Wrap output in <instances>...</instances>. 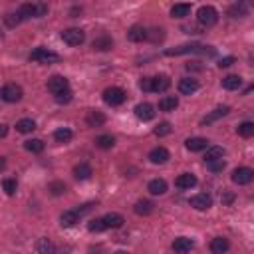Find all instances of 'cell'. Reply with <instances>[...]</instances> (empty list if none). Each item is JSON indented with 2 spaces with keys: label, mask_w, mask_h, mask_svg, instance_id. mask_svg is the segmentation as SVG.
Masks as SVG:
<instances>
[{
  "label": "cell",
  "mask_w": 254,
  "mask_h": 254,
  "mask_svg": "<svg viewBox=\"0 0 254 254\" xmlns=\"http://www.w3.org/2000/svg\"><path fill=\"white\" fill-rule=\"evenodd\" d=\"M18 12L22 14L24 20L26 18H42V16L48 14V4H44V2H26V4L20 6Z\"/></svg>",
  "instance_id": "6da1fadb"
},
{
  "label": "cell",
  "mask_w": 254,
  "mask_h": 254,
  "mask_svg": "<svg viewBox=\"0 0 254 254\" xmlns=\"http://www.w3.org/2000/svg\"><path fill=\"white\" fill-rule=\"evenodd\" d=\"M197 20L203 28H211L218 22V12L212 6H201L199 12H197Z\"/></svg>",
  "instance_id": "7a4b0ae2"
},
{
  "label": "cell",
  "mask_w": 254,
  "mask_h": 254,
  "mask_svg": "<svg viewBox=\"0 0 254 254\" xmlns=\"http://www.w3.org/2000/svg\"><path fill=\"white\" fill-rule=\"evenodd\" d=\"M62 40L68 46H82L85 42V32L82 28H68L62 32Z\"/></svg>",
  "instance_id": "3957f363"
},
{
  "label": "cell",
  "mask_w": 254,
  "mask_h": 254,
  "mask_svg": "<svg viewBox=\"0 0 254 254\" xmlns=\"http://www.w3.org/2000/svg\"><path fill=\"white\" fill-rule=\"evenodd\" d=\"M125 100H127V93H125L121 87H107V89L104 91V102H106L107 106H111V107L121 106Z\"/></svg>",
  "instance_id": "277c9868"
},
{
  "label": "cell",
  "mask_w": 254,
  "mask_h": 254,
  "mask_svg": "<svg viewBox=\"0 0 254 254\" xmlns=\"http://www.w3.org/2000/svg\"><path fill=\"white\" fill-rule=\"evenodd\" d=\"M22 95H24V91H22V87L16 85V84H6L2 89H0V98H2L6 104H16V102H20Z\"/></svg>",
  "instance_id": "5b68a950"
},
{
  "label": "cell",
  "mask_w": 254,
  "mask_h": 254,
  "mask_svg": "<svg viewBox=\"0 0 254 254\" xmlns=\"http://www.w3.org/2000/svg\"><path fill=\"white\" fill-rule=\"evenodd\" d=\"M30 60L38 62V64H56V62H60V56L48 48H36L30 54Z\"/></svg>",
  "instance_id": "8992f818"
},
{
  "label": "cell",
  "mask_w": 254,
  "mask_h": 254,
  "mask_svg": "<svg viewBox=\"0 0 254 254\" xmlns=\"http://www.w3.org/2000/svg\"><path fill=\"white\" fill-rule=\"evenodd\" d=\"M209 46H199V44H187L179 46L173 50H165V56H181V54H193V52H203V54H214V50H207Z\"/></svg>",
  "instance_id": "52a82bcc"
},
{
  "label": "cell",
  "mask_w": 254,
  "mask_h": 254,
  "mask_svg": "<svg viewBox=\"0 0 254 254\" xmlns=\"http://www.w3.org/2000/svg\"><path fill=\"white\" fill-rule=\"evenodd\" d=\"M85 211H89V205H85L82 211H64L62 216H60V225L66 227V229L74 227L76 222H80V218H82V214H84Z\"/></svg>",
  "instance_id": "ba28073f"
},
{
  "label": "cell",
  "mask_w": 254,
  "mask_h": 254,
  "mask_svg": "<svg viewBox=\"0 0 254 254\" xmlns=\"http://www.w3.org/2000/svg\"><path fill=\"white\" fill-rule=\"evenodd\" d=\"M68 89H70V82L64 76H52L48 80V91L54 93V95H58L62 91H68Z\"/></svg>",
  "instance_id": "9c48e42d"
},
{
  "label": "cell",
  "mask_w": 254,
  "mask_h": 254,
  "mask_svg": "<svg viewBox=\"0 0 254 254\" xmlns=\"http://www.w3.org/2000/svg\"><path fill=\"white\" fill-rule=\"evenodd\" d=\"M233 183H236V185H250L252 183V179H254V171L250 169V167H238V169H234L233 171Z\"/></svg>",
  "instance_id": "30bf717a"
},
{
  "label": "cell",
  "mask_w": 254,
  "mask_h": 254,
  "mask_svg": "<svg viewBox=\"0 0 254 254\" xmlns=\"http://www.w3.org/2000/svg\"><path fill=\"white\" fill-rule=\"evenodd\" d=\"M189 203H190V207L197 209V211H209L212 207V197L207 195V193H199L195 197H190Z\"/></svg>",
  "instance_id": "8fae6325"
},
{
  "label": "cell",
  "mask_w": 254,
  "mask_h": 254,
  "mask_svg": "<svg viewBox=\"0 0 254 254\" xmlns=\"http://www.w3.org/2000/svg\"><path fill=\"white\" fill-rule=\"evenodd\" d=\"M171 159V153L165 149V147H155V149H151V153H149V161L153 163V165H163V163H167Z\"/></svg>",
  "instance_id": "7c38bea8"
},
{
  "label": "cell",
  "mask_w": 254,
  "mask_h": 254,
  "mask_svg": "<svg viewBox=\"0 0 254 254\" xmlns=\"http://www.w3.org/2000/svg\"><path fill=\"white\" fill-rule=\"evenodd\" d=\"M169 87H171L169 76H155V78H151V91L163 93V91H167Z\"/></svg>",
  "instance_id": "4fadbf2b"
},
{
  "label": "cell",
  "mask_w": 254,
  "mask_h": 254,
  "mask_svg": "<svg viewBox=\"0 0 254 254\" xmlns=\"http://www.w3.org/2000/svg\"><path fill=\"white\" fill-rule=\"evenodd\" d=\"M135 117L141 119V121H151L155 117V107L151 104H147V102L139 104V106H135Z\"/></svg>",
  "instance_id": "5bb4252c"
},
{
  "label": "cell",
  "mask_w": 254,
  "mask_h": 254,
  "mask_svg": "<svg viewBox=\"0 0 254 254\" xmlns=\"http://www.w3.org/2000/svg\"><path fill=\"white\" fill-rule=\"evenodd\" d=\"M185 147H187L189 151L197 153V151H205V149H209L211 145H209V139H205V137H189V139L185 141Z\"/></svg>",
  "instance_id": "9a60e30c"
},
{
  "label": "cell",
  "mask_w": 254,
  "mask_h": 254,
  "mask_svg": "<svg viewBox=\"0 0 254 254\" xmlns=\"http://www.w3.org/2000/svg\"><path fill=\"white\" fill-rule=\"evenodd\" d=\"M229 248H231V242L225 236H216V238L211 240V252L212 254H227Z\"/></svg>",
  "instance_id": "2e32d148"
},
{
  "label": "cell",
  "mask_w": 254,
  "mask_h": 254,
  "mask_svg": "<svg viewBox=\"0 0 254 254\" xmlns=\"http://www.w3.org/2000/svg\"><path fill=\"white\" fill-rule=\"evenodd\" d=\"M193 246H195V242L190 240V238H187V236H179V238H175V242H173V250H175L177 254H187V252L193 250Z\"/></svg>",
  "instance_id": "e0dca14e"
},
{
  "label": "cell",
  "mask_w": 254,
  "mask_h": 254,
  "mask_svg": "<svg viewBox=\"0 0 254 254\" xmlns=\"http://www.w3.org/2000/svg\"><path fill=\"white\" fill-rule=\"evenodd\" d=\"M102 220H104L106 229H121V227H123V222H125V218H123L119 212H107Z\"/></svg>",
  "instance_id": "ac0fdd59"
},
{
  "label": "cell",
  "mask_w": 254,
  "mask_h": 254,
  "mask_svg": "<svg viewBox=\"0 0 254 254\" xmlns=\"http://www.w3.org/2000/svg\"><path fill=\"white\" fill-rule=\"evenodd\" d=\"M147 190H149L151 195H155V197L165 195L167 193V181L165 179H153V181H149Z\"/></svg>",
  "instance_id": "d6986e66"
},
{
  "label": "cell",
  "mask_w": 254,
  "mask_h": 254,
  "mask_svg": "<svg viewBox=\"0 0 254 254\" xmlns=\"http://www.w3.org/2000/svg\"><path fill=\"white\" fill-rule=\"evenodd\" d=\"M197 183H199V181H197V177H195L193 173H183V175H179V177L175 179L177 189H193Z\"/></svg>",
  "instance_id": "ffe728a7"
},
{
  "label": "cell",
  "mask_w": 254,
  "mask_h": 254,
  "mask_svg": "<svg viewBox=\"0 0 254 254\" xmlns=\"http://www.w3.org/2000/svg\"><path fill=\"white\" fill-rule=\"evenodd\" d=\"M91 46H93V50H98V52H109L113 48V40H111V36L102 34V36H98L93 40Z\"/></svg>",
  "instance_id": "44dd1931"
},
{
  "label": "cell",
  "mask_w": 254,
  "mask_h": 254,
  "mask_svg": "<svg viewBox=\"0 0 254 254\" xmlns=\"http://www.w3.org/2000/svg\"><path fill=\"white\" fill-rule=\"evenodd\" d=\"M197 89H199V82L193 80V78H185V80L179 82V91L183 95H193Z\"/></svg>",
  "instance_id": "7402d4cb"
},
{
  "label": "cell",
  "mask_w": 254,
  "mask_h": 254,
  "mask_svg": "<svg viewBox=\"0 0 254 254\" xmlns=\"http://www.w3.org/2000/svg\"><path fill=\"white\" fill-rule=\"evenodd\" d=\"M229 111H231L229 106H220V107H216L214 111H211L207 117H203L201 123H203V125H209V123H212V121H216V119H220V117H225Z\"/></svg>",
  "instance_id": "603a6c76"
},
{
  "label": "cell",
  "mask_w": 254,
  "mask_h": 254,
  "mask_svg": "<svg viewBox=\"0 0 254 254\" xmlns=\"http://www.w3.org/2000/svg\"><path fill=\"white\" fill-rule=\"evenodd\" d=\"M36 252H38V254H56V244H54L50 238L42 236V238H38V242H36Z\"/></svg>",
  "instance_id": "cb8c5ba5"
},
{
  "label": "cell",
  "mask_w": 254,
  "mask_h": 254,
  "mask_svg": "<svg viewBox=\"0 0 254 254\" xmlns=\"http://www.w3.org/2000/svg\"><path fill=\"white\" fill-rule=\"evenodd\" d=\"M133 211H135V214H139V216H147V214H151V212L155 211V205H153L151 201H147V199H141V201L135 203Z\"/></svg>",
  "instance_id": "d4e9b609"
},
{
  "label": "cell",
  "mask_w": 254,
  "mask_h": 254,
  "mask_svg": "<svg viewBox=\"0 0 254 254\" xmlns=\"http://www.w3.org/2000/svg\"><path fill=\"white\" fill-rule=\"evenodd\" d=\"M127 38L131 42H143V40H147V30L143 26H131L129 32H127Z\"/></svg>",
  "instance_id": "484cf974"
},
{
  "label": "cell",
  "mask_w": 254,
  "mask_h": 254,
  "mask_svg": "<svg viewBox=\"0 0 254 254\" xmlns=\"http://www.w3.org/2000/svg\"><path fill=\"white\" fill-rule=\"evenodd\" d=\"M222 157H225V149L218 147V145H212V147L205 149V163L216 161V159H222Z\"/></svg>",
  "instance_id": "4316f807"
},
{
  "label": "cell",
  "mask_w": 254,
  "mask_h": 254,
  "mask_svg": "<svg viewBox=\"0 0 254 254\" xmlns=\"http://www.w3.org/2000/svg\"><path fill=\"white\" fill-rule=\"evenodd\" d=\"M179 107V98L177 95H167V98H163L161 102H159V109L161 111H175Z\"/></svg>",
  "instance_id": "83f0119b"
},
{
  "label": "cell",
  "mask_w": 254,
  "mask_h": 254,
  "mask_svg": "<svg viewBox=\"0 0 254 254\" xmlns=\"http://www.w3.org/2000/svg\"><path fill=\"white\" fill-rule=\"evenodd\" d=\"M85 123H87L89 127H102V125L106 123V115H104L102 111H89V113L85 115Z\"/></svg>",
  "instance_id": "f1b7e54d"
},
{
  "label": "cell",
  "mask_w": 254,
  "mask_h": 254,
  "mask_svg": "<svg viewBox=\"0 0 254 254\" xmlns=\"http://www.w3.org/2000/svg\"><path fill=\"white\" fill-rule=\"evenodd\" d=\"M229 16H233V18H244V16H248V4H246V2H236V4H233V6L229 8Z\"/></svg>",
  "instance_id": "f546056e"
},
{
  "label": "cell",
  "mask_w": 254,
  "mask_h": 254,
  "mask_svg": "<svg viewBox=\"0 0 254 254\" xmlns=\"http://www.w3.org/2000/svg\"><path fill=\"white\" fill-rule=\"evenodd\" d=\"M74 177H76L78 181H87V179L91 177V167H89L87 163L76 165V167H74Z\"/></svg>",
  "instance_id": "4dcf8cb0"
},
{
  "label": "cell",
  "mask_w": 254,
  "mask_h": 254,
  "mask_svg": "<svg viewBox=\"0 0 254 254\" xmlns=\"http://www.w3.org/2000/svg\"><path fill=\"white\" fill-rule=\"evenodd\" d=\"M242 85V78L240 76H227V78H222V87L229 89V91H234Z\"/></svg>",
  "instance_id": "1f68e13d"
},
{
  "label": "cell",
  "mask_w": 254,
  "mask_h": 254,
  "mask_svg": "<svg viewBox=\"0 0 254 254\" xmlns=\"http://www.w3.org/2000/svg\"><path fill=\"white\" fill-rule=\"evenodd\" d=\"M16 129H18L20 133H32V131L36 129V121L30 119V117H24V119H20V121L16 123Z\"/></svg>",
  "instance_id": "d6a6232c"
},
{
  "label": "cell",
  "mask_w": 254,
  "mask_h": 254,
  "mask_svg": "<svg viewBox=\"0 0 254 254\" xmlns=\"http://www.w3.org/2000/svg\"><path fill=\"white\" fill-rule=\"evenodd\" d=\"M236 133H238L240 137H244V139L252 137V135H254V123H252V121H242V123L236 127Z\"/></svg>",
  "instance_id": "836d02e7"
},
{
  "label": "cell",
  "mask_w": 254,
  "mask_h": 254,
  "mask_svg": "<svg viewBox=\"0 0 254 254\" xmlns=\"http://www.w3.org/2000/svg\"><path fill=\"white\" fill-rule=\"evenodd\" d=\"M72 137H74V133H72V129H68V127H60V129L54 131V139L58 143H68Z\"/></svg>",
  "instance_id": "e575fe53"
},
{
  "label": "cell",
  "mask_w": 254,
  "mask_h": 254,
  "mask_svg": "<svg viewBox=\"0 0 254 254\" xmlns=\"http://www.w3.org/2000/svg\"><path fill=\"white\" fill-rule=\"evenodd\" d=\"M163 38H165V30L163 28H151V30H147V40L149 42L157 44V42H163Z\"/></svg>",
  "instance_id": "d590c367"
},
{
  "label": "cell",
  "mask_w": 254,
  "mask_h": 254,
  "mask_svg": "<svg viewBox=\"0 0 254 254\" xmlns=\"http://www.w3.org/2000/svg\"><path fill=\"white\" fill-rule=\"evenodd\" d=\"M190 14V4H175L171 8V16L173 18H187Z\"/></svg>",
  "instance_id": "8d00e7d4"
},
{
  "label": "cell",
  "mask_w": 254,
  "mask_h": 254,
  "mask_svg": "<svg viewBox=\"0 0 254 254\" xmlns=\"http://www.w3.org/2000/svg\"><path fill=\"white\" fill-rule=\"evenodd\" d=\"M24 147H26V151H30V153H42V151H44V141H42V139H28V141L24 143Z\"/></svg>",
  "instance_id": "74e56055"
},
{
  "label": "cell",
  "mask_w": 254,
  "mask_h": 254,
  "mask_svg": "<svg viewBox=\"0 0 254 254\" xmlns=\"http://www.w3.org/2000/svg\"><path fill=\"white\" fill-rule=\"evenodd\" d=\"M95 145H98L100 149H111L115 145V137L113 135H100L98 139H95Z\"/></svg>",
  "instance_id": "f35d334b"
},
{
  "label": "cell",
  "mask_w": 254,
  "mask_h": 254,
  "mask_svg": "<svg viewBox=\"0 0 254 254\" xmlns=\"http://www.w3.org/2000/svg\"><path fill=\"white\" fill-rule=\"evenodd\" d=\"M2 189H4V193H6L8 197H14V195H16V189H18L16 179H4V181H2Z\"/></svg>",
  "instance_id": "ab89813d"
},
{
  "label": "cell",
  "mask_w": 254,
  "mask_h": 254,
  "mask_svg": "<svg viewBox=\"0 0 254 254\" xmlns=\"http://www.w3.org/2000/svg\"><path fill=\"white\" fill-rule=\"evenodd\" d=\"M48 190H50V193H52L54 197H60V195L66 193V185H64L62 181H54V183L48 185Z\"/></svg>",
  "instance_id": "60d3db41"
},
{
  "label": "cell",
  "mask_w": 254,
  "mask_h": 254,
  "mask_svg": "<svg viewBox=\"0 0 254 254\" xmlns=\"http://www.w3.org/2000/svg\"><path fill=\"white\" fill-rule=\"evenodd\" d=\"M22 20H24V18H22V14H20V12H8V14L4 16V22H6V26H8V28L18 26Z\"/></svg>",
  "instance_id": "b9f144b4"
},
{
  "label": "cell",
  "mask_w": 254,
  "mask_h": 254,
  "mask_svg": "<svg viewBox=\"0 0 254 254\" xmlns=\"http://www.w3.org/2000/svg\"><path fill=\"white\" fill-rule=\"evenodd\" d=\"M87 231H89V233H104V231H107V229H106V225H104L102 218H93L89 225H87Z\"/></svg>",
  "instance_id": "7bdbcfd3"
},
{
  "label": "cell",
  "mask_w": 254,
  "mask_h": 254,
  "mask_svg": "<svg viewBox=\"0 0 254 254\" xmlns=\"http://www.w3.org/2000/svg\"><path fill=\"white\" fill-rule=\"evenodd\" d=\"M54 100H56L58 104H62V106H66V104H70V102L74 100V95H72V89H68V91H62V93L54 95Z\"/></svg>",
  "instance_id": "ee69618b"
},
{
  "label": "cell",
  "mask_w": 254,
  "mask_h": 254,
  "mask_svg": "<svg viewBox=\"0 0 254 254\" xmlns=\"http://www.w3.org/2000/svg\"><path fill=\"white\" fill-rule=\"evenodd\" d=\"M207 167H209V171H212V173H220L222 169L227 167V161H225V159H216V161L207 163Z\"/></svg>",
  "instance_id": "f6af8a7d"
},
{
  "label": "cell",
  "mask_w": 254,
  "mask_h": 254,
  "mask_svg": "<svg viewBox=\"0 0 254 254\" xmlns=\"http://www.w3.org/2000/svg\"><path fill=\"white\" fill-rule=\"evenodd\" d=\"M169 133H171V123H167V121L159 123V125L155 127V135H159V137H165V135H169Z\"/></svg>",
  "instance_id": "bcb514c9"
},
{
  "label": "cell",
  "mask_w": 254,
  "mask_h": 254,
  "mask_svg": "<svg viewBox=\"0 0 254 254\" xmlns=\"http://www.w3.org/2000/svg\"><path fill=\"white\" fill-rule=\"evenodd\" d=\"M233 64H234V58H233V56L222 58V60H218V68H229V66H233Z\"/></svg>",
  "instance_id": "7dc6e473"
},
{
  "label": "cell",
  "mask_w": 254,
  "mask_h": 254,
  "mask_svg": "<svg viewBox=\"0 0 254 254\" xmlns=\"http://www.w3.org/2000/svg\"><path fill=\"white\" fill-rule=\"evenodd\" d=\"M139 87H141L143 91H151V78H141Z\"/></svg>",
  "instance_id": "c3c4849f"
},
{
  "label": "cell",
  "mask_w": 254,
  "mask_h": 254,
  "mask_svg": "<svg viewBox=\"0 0 254 254\" xmlns=\"http://www.w3.org/2000/svg\"><path fill=\"white\" fill-rule=\"evenodd\" d=\"M6 135H8V125L0 123V139H2V137H6Z\"/></svg>",
  "instance_id": "681fc988"
},
{
  "label": "cell",
  "mask_w": 254,
  "mask_h": 254,
  "mask_svg": "<svg viewBox=\"0 0 254 254\" xmlns=\"http://www.w3.org/2000/svg\"><path fill=\"white\" fill-rule=\"evenodd\" d=\"M6 169V159L4 157H0V173H2Z\"/></svg>",
  "instance_id": "f907efd6"
},
{
  "label": "cell",
  "mask_w": 254,
  "mask_h": 254,
  "mask_svg": "<svg viewBox=\"0 0 254 254\" xmlns=\"http://www.w3.org/2000/svg\"><path fill=\"white\" fill-rule=\"evenodd\" d=\"M233 199H234V197H233V195H231V193H227V195H225V197H222V201H225V203H227V205H229V203H233Z\"/></svg>",
  "instance_id": "816d5d0a"
},
{
  "label": "cell",
  "mask_w": 254,
  "mask_h": 254,
  "mask_svg": "<svg viewBox=\"0 0 254 254\" xmlns=\"http://www.w3.org/2000/svg\"><path fill=\"white\" fill-rule=\"evenodd\" d=\"M113 254H127V252H121V250H119V252H113Z\"/></svg>",
  "instance_id": "f5cc1de1"
}]
</instances>
